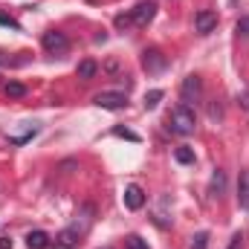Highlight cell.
Segmentation results:
<instances>
[{
    "label": "cell",
    "mask_w": 249,
    "mask_h": 249,
    "mask_svg": "<svg viewBox=\"0 0 249 249\" xmlns=\"http://www.w3.org/2000/svg\"><path fill=\"white\" fill-rule=\"evenodd\" d=\"M168 127H171V133H177V136H188V133H194V127H197V116H194V110H191L188 105H177V107L168 113Z\"/></svg>",
    "instance_id": "cell-1"
},
{
    "label": "cell",
    "mask_w": 249,
    "mask_h": 249,
    "mask_svg": "<svg viewBox=\"0 0 249 249\" xmlns=\"http://www.w3.org/2000/svg\"><path fill=\"white\" fill-rule=\"evenodd\" d=\"M180 96H183V105H197L203 99V78L200 75H186L183 84H180Z\"/></svg>",
    "instance_id": "cell-2"
},
{
    "label": "cell",
    "mask_w": 249,
    "mask_h": 249,
    "mask_svg": "<svg viewBox=\"0 0 249 249\" xmlns=\"http://www.w3.org/2000/svg\"><path fill=\"white\" fill-rule=\"evenodd\" d=\"M93 220H96V206H93V203H81L78 212H75V223H72V229H75L78 235H87L90 226H93Z\"/></svg>",
    "instance_id": "cell-3"
},
{
    "label": "cell",
    "mask_w": 249,
    "mask_h": 249,
    "mask_svg": "<svg viewBox=\"0 0 249 249\" xmlns=\"http://www.w3.org/2000/svg\"><path fill=\"white\" fill-rule=\"evenodd\" d=\"M41 44H44V50L47 53H64L67 47H70V41H67V35L58 32V29H50V32H44V38H41Z\"/></svg>",
    "instance_id": "cell-4"
},
{
    "label": "cell",
    "mask_w": 249,
    "mask_h": 249,
    "mask_svg": "<svg viewBox=\"0 0 249 249\" xmlns=\"http://www.w3.org/2000/svg\"><path fill=\"white\" fill-rule=\"evenodd\" d=\"M154 15H157V3H154V0L139 3V6L130 12V18H133V23H136V26H148V23L154 20Z\"/></svg>",
    "instance_id": "cell-5"
},
{
    "label": "cell",
    "mask_w": 249,
    "mask_h": 249,
    "mask_svg": "<svg viewBox=\"0 0 249 249\" xmlns=\"http://www.w3.org/2000/svg\"><path fill=\"white\" fill-rule=\"evenodd\" d=\"M214 26H217V12H212V9H200V12L194 15V29H197L200 35H209Z\"/></svg>",
    "instance_id": "cell-6"
},
{
    "label": "cell",
    "mask_w": 249,
    "mask_h": 249,
    "mask_svg": "<svg viewBox=\"0 0 249 249\" xmlns=\"http://www.w3.org/2000/svg\"><path fill=\"white\" fill-rule=\"evenodd\" d=\"M165 64H168V58H165L160 50H145V53H142V67H145L148 72H162Z\"/></svg>",
    "instance_id": "cell-7"
},
{
    "label": "cell",
    "mask_w": 249,
    "mask_h": 249,
    "mask_svg": "<svg viewBox=\"0 0 249 249\" xmlns=\"http://www.w3.org/2000/svg\"><path fill=\"white\" fill-rule=\"evenodd\" d=\"M93 102H96V105H99L102 110H122L124 105H127L122 93H99V96H96Z\"/></svg>",
    "instance_id": "cell-8"
},
{
    "label": "cell",
    "mask_w": 249,
    "mask_h": 249,
    "mask_svg": "<svg viewBox=\"0 0 249 249\" xmlns=\"http://www.w3.org/2000/svg\"><path fill=\"white\" fill-rule=\"evenodd\" d=\"M122 197H124V206H127L130 212H139V209L145 206V191L139 186H127Z\"/></svg>",
    "instance_id": "cell-9"
},
{
    "label": "cell",
    "mask_w": 249,
    "mask_h": 249,
    "mask_svg": "<svg viewBox=\"0 0 249 249\" xmlns=\"http://www.w3.org/2000/svg\"><path fill=\"white\" fill-rule=\"evenodd\" d=\"M238 206L249 212V168L241 171V177H238Z\"/></svg>",
    "instance_id": "cell-10"
},
{
    "label": "cell",
    "mask_w": 249,
    "mask_h": 249,
    "mask_svg": "<svg viewBox=\"0 0 249 249\" xmlns=\"http://www.w3.org/2000/svg\"><path fill=\"white\" fill-rule=\"evenodd\" d=\"M223 191H226V171L217 168V171L212 174V180H209V194H212V197H220Z\"/></svg>",
    "instance_id": "cell-11"
},
{
    "label": "cell",
    "mask_w": 249,
    "mask_h": 249,
    "mask_svg": "<svg viewBox=\"0 0 249 249\" xmlns=\"http://www.w3.org/2000/svg\"><path fill=\"white\" fill-rule=\"evenodd\" d=\"M26 247H29V249H47V247H50V235H47V232H41V229H35V232H29V235H26Z\"/></svg>",
    "instance_id": "cell-12"
},
{
    "label": "cell",
    "mask_w": 249,
    "mask_h": 249,
    "mask_svg": "<svg viewBox=\"0 0 249 249\" xmlns=\"http://www.w3.org/2000/svg\"><path fill=\"white\" fill-rule=\"evenodd\" d=\"M75 72H78V78H96V72H99V64H96V61H81Z\"/></svg>",
    "instance_id": "cell-13"
},
{
    "label": "cell",
    "mask_w": 249,
    "mask_h": 249,
    "mask_svg": "<svg viewBox=\"0 0 249 249\" xmlns=\"http://www.w3.org/2000/svg\"><path fill=\"white\" fill-rule=\"evenodd\" d=\"M6 96H9V99H23V96H26V87H23L20 81H9V84H6Z\"/></svg>",
    "instance_id": "cell-14"
},
{
    "label": "cell",
    "mask_w": 249,
    "mask_h": 249,
    "mask_svg": "<svg viewBox=\"0 0 249 249\" xmlns=\"http://www.w3.org/2000/svg\"><path fill=\"white\" fill-rule=\"evenodd\" d=\"M78 238H81V235H78L75 229H64L61 235H58V247H72Z\"/></svg>",
    "instance_id": "cell-15"
},
{
    "label": "cell",
    "mask_w": 249,
    "mask_h": 249,
    "mask_svg": "<svg viewBox=\"0 0 249 249\" xmlns=\"http://www.w3.org/2000/svg\"><path fill=\"white\" fill-rule=\"evenodd\" d=\"M174 160H177V162H183V165H191V162H194V151L183 145V148H177V151H174Z\"/></svg>",
    "instance_id": "cell-16"
},
{
    "label": "cell",
    "mask_w": 249,
    "mask_h": 249,
    "mask_svg": "<svg viewBox=\"0 0 249 249\" xmlns=\"http://www.w3.org/2000/svg\"><path fill=\"white\" fill-rule=\"evenodd\" d=\"M162 96H165L162 90H151V93H145V107H148V110H154V107L162 102Z\"/></svg>",
    "instance_id": "cell-17"
},
{
    "label": "cell",
    "mask_w": 249,
    "mask_h": 249,
    "mask_svg": "<svg viewBox=\"0 0 249 249\" xmlns=\"http://www.w3.org/2000/svg\"><path fill=\"white\" fill-rule=\"evenodd\" d=\"M124 247L127 249H151L148 247V241H142L139 235H127V238H124Z\"/></svg>",
    "instance_id": "cell-18"
},
{
    "label": "cell",
    "mask_w": 249,
    "mask_h": 249,
    "mask_svg": "<svg viewBox=\"0 0 249 249\" xmlns=\"http://www.w3.org/2000/svg\"><path fill=\"white\" fill-rule=\"evenodd\" d=\"M206 247H209V235L206 232H197L191 238V249H206Z\"/></svg>",
    "instance_id": "cell-19"
},
{
    "label": "cell",
    "mask_w": 249,
    "mask_h": 249,
    "mask_svg": "<svg viewBox=\"0 0 249 249\" xmlns=\"http://www.w3.org/2000/svg\"><path fill=\"white\" fill-rule=\"evenodd\" d=\"M209 116H212V122H220V119H223V107H220V102H212V105H209Z\"/></svg>",
    "instance_id": "cell-20"
},
{
    "label": "cell",
    "mask_w": 249,
    "mask_h": 249,
    "mask_svg": "<svg viewBox=\"0 0 249 249\" xmlns=\"http://www.w3.org/2000/svg\"><path fill=\"white\" fill-rule=\"evenodd\" d=\"M113 133H116V136H124V139H130V142H139V136H136L133 130H127V127H113Z\"/></svg>",
    "instance_id": "cell-21"
},
{
    "label": "cell",
    "mask_w": 249,
    "mask_h": 249,
    "mask_svg": "<svg viewBox=\"0 0 249 249\" xmlns=\"http://www.w3.org/2000/svg\"><path fill=\"white\" fill-rule=\"evenodd\" d=\"M133 23V18L130 15H116V29H127Z\"/></svg>",
    "instance_id": "cell-22"
},
{
    "label": "cell",
    "mask_w": 249,
    "mask_h": 249,
    "mask_svg": "<svg viewBox=\"0 0 249 249\" xmlns=\"http://www.w3.org/2000/svg\"><path fill=\"white\" fill-rule=\"evenodd\" d=\"M238 32H241L244 38H249V18H241V20H238Z\"/></svg>",
    "instance_id": "cell-23"
},
{
    "label": "cell",
    "mask_w": 249,
    "mask_h": 249,
    "mask_svg": "<svg viewBox=\"0 0 249 249\" xmlns=\"http://www.w3.org/2000/svg\"><path fill=\"white\" fill-rule=\"evenodd\" d=\"M0 23H3V26H9V29H18V20H15V18H9V15H0Z\"/></svg>",
    "instance_id": "cell-24"
},
{
    "label": "cell",
    "mask_w": 249,
    "mask_h": 249,
    "mask_svg": "<svg viewBox=\"0 0 249 249\" xmlns=\"http://www.w3.org/2000/svg\"><path fill=\"white\" fill-rule=\"evenodd\" d=\"M105 72H119V64H116V61H107V64H105Z\"/></svg>",
    "instance_id": "cell-25"
},
{
    "label": "cell",
    "mask_w": 249,
    "mask_h": 249,
    "mask_svg": "<svg viewBox=\"0 0 249 249\" xmlns=\"http://www.w3.org/2000/svg\"><path fill=\"white\" fill-rule=\"evenodd\" d=\"M0 249H12V238H0Z\"/></svg>",
    "instance_id": "cell-26"
},
{
    "label": "cell",
    "mask_w": 249,
    "mask_h": 249,
    "mask_svg": "<svg viewBox=\"0 0 249 249\" xmlns=\"http://www.w3.org/2000/svg\"><path fill=\"white\" fill-rule=\"evenodd\" d=\"M0 64H6V55H3V53H0Z\"/></svg>",
    "instance_id": "cell-27"
},
{
    "label": "cell",
    "mask_w": 249,
    "mask_h": 249,
    "mask_svg": "<svg viewBox=\"0 0 249 249\" xmlns=\"http://www.w3.org/2000/svg\"><path fill=\"white\" fill-rule=\"evenodd\" d=\"M58 249H72V247H58Z\"/></svg>",
    "instance_id": "cell-28"
},
{
    "label": "cell",
    "mask_w": 249,
    "mask_h": 249,
    "mask_svg": "<svg viewBox=\"0 0 249 249\" xmlns=\"http://www.w3.org/2000/svg\"><path fill=\"white\" fill-rule=\"evenodd\" d=\"M102 249H113V247H102Z\"/></svg>",
    "instance_id": "cell-29"
}]
</instances>
